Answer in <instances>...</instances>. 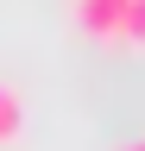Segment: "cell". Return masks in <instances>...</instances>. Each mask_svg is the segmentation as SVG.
Wrapping results in <instances>:
<instances>
[{"label":"cell","mask_w":145,"mask_h":151,"mask_svg":"<svg viewBox=\"0 0 145 151\" xmlns=\"http://www.w3.org/2000/svg\"><path fill=\"white\" fill-rule=\"evenodd\" d=\"M126 6H133V0H76V19L101 44H126Z\"/></svg>","instance_id":"obj_1"},{"label":"cell","mask_w":145,"mask_h":151,"mask_svg":"<svg viewBox=\"0 0 145 151\" xmlns=\"http://www.w3.org/2000/svg\"><path fill=\"white\" fill-rule=\"evenodd\" d=\"M126 151H145V139H139V145H126Z\"/></svg>","instance_id":"obj_4"},{"label":"cell","mask_w":145,"mask_h":151,"mask_svg":"<svg viewBox=\"0 0 145 151\" xmlns=\"http://www.w3.org/2000/svg\"><path fill=\"white\" fill-rule=\"evenodd\" d=\"M19 126H25V107H19V94L0 82V145H13V139H19Z\"/></svg>","instance_id":"obj_2"},{"label":"cell","mask_w":145,"mask_h":151,"mask_svg":"<svg viewBox=\"0 0 145 151\" xmlns=\"http://www.w3.org/2000/svg\"><path fill=\"white\" fill-rule=\"evenodd\" d=\"M126 44L145 50V0H133V6H126Z\"/></svg>","instance_id":"obj_3"}]
</instances>
